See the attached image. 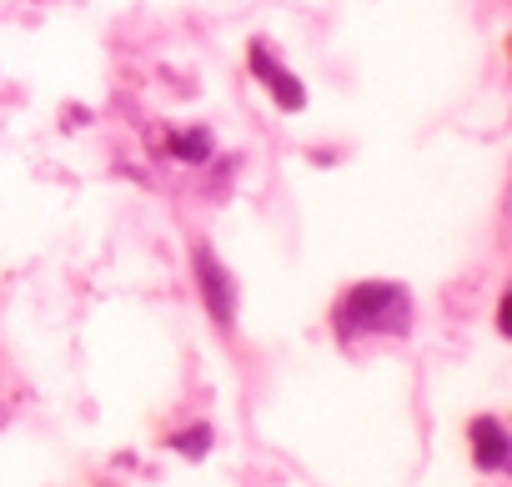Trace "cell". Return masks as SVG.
I'll return each mask as SVG.
<instances>
[{"label":"cell","mask_w":512,"mask_h":487,"mask_svg":"<svg viewBox=\"0 0 512 487\" xmlns=\"http://www.w3.org/2000/svg\"><path fill=\"white\" fill-rule=\"evenodd\" d=\"M332 322H337V337H342V342L387 337V332L402 337V332L412 327V302H407V292L392 287V282H362V287H347V292H342Z\"/></svg>","instance_id":"6da1fadb"},{"label":"cell","mask_w":512,"mask_h":487,"mask_svg":"<svg viewBox=\"0 0 512 487\" xmlns=\"http://www.w3.org/2000/svg\"><path fill=\"white\" fill-rule=\"evenodd\" d=\"M251 71H256V81H262V86H272V96L287 106V111H302L307 106V91H302V81L272 56V46L267 41H256L251 46Z\"/></svg>","instance_id":"7a4b0ae2"},{"label":"cell","mask_w":512,"mask_h":487,"mask_svg":"<svg viewBox=\"0 0 512 487\" xmlns=\"http://www.w3.org/2000/svg\"><path fill=\"white\" fill-rule=\"evenodd\" d=\"M196 277H201V297H206V307H211V317H216L221 327H231V317H236V297H231V277L221 272V262H216L211 252H196Z\"/></svg>","instance_id":"3957f363"},{"label":"cell","mask_w":512,"mask_h":487,"mask_svg":"<svg viewBox=\"0 0 512 487\" xmlns=\"http://www.w3.org/2000/svg\"><path fill=\"white\" fill-rule=\"evenodd\" d=\"M467 437H472L477 467H487V472H497V467L507 462V452H512V442H507V432H502L497 417H477V422L467 427Z\"/></svg>","instance_id":"277c9868"},{"label":"cell","mask_w":512,"mask_h":487,"mask_svg":"<svg viewBox=\"0 0 512 487\" xmlns=\"http://www.w3.org/2000/svg\"><path fill=\"white\" fill-rule=\"evenodd\" d=\"M171 156H176V161H206V156H211V136H206L201 126L176 131V136H171Z\"/></svg>","instance_id":"5b68a950"},{"label":"cell","mask_w":512,"mask_h":487,"mask_svg":"<svg viewBox=\"0 0 512 487\" xmlns=\"http://www.w3.org/2000/svg\"><path fill=\"white\" fill-rule=\"evenodd\" d=\"M211 447V427H196V432H181L176 437V452H186V457H201Z\"/></svg>","instance_id":"8992f818"}]
</instances>
